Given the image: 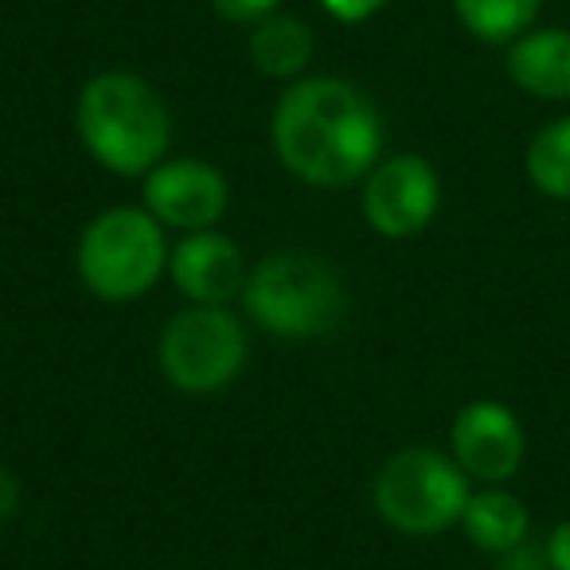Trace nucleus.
I'll return each mask as SVG.
<instances>
[{
	"label": "nucleus",
	"mask_w": 570,
	"mask_h": 570,
	"mask_svg": "<svg viewBox=\"0 0 570 570\" xmlns=\"http://www.w3.org/2000/svg\"><path fill=\"white\" fill-rule=\"evenodd\" d=\"M504 71L535 102H570V28L535 24L504 48Z\"/></svg>",
	"instance_id": "obj_11"
},
{
	"label": "nucleus",
	"mask_w": 570,
	"mask_h": 570,
	"mask_svg": "<svg viewBox=\"0 0 570 570\" xmlns=\"http://www.w3.org/2000/svg\"><path fill=\"white\" fill-rule=\"evenodd\" d=\"M453 17L473 40L489 48H508L539 24L543 0H450Z\"/></svg>",
	"instance_id": "obj_14"
},
{
	"label": "nucleus",
	"mask_w": 570,
	"mask_h": 570,
	"mask_svg": "<svg viewBox=\"0 0 570 570\" xmlns=\"http://www.w3.org/2000/svg\"><path fill=\"white\" fill-rule=\"evenodd\" d=\"M543 554H547V567L551 570H570V515L547 531Z\"/></svg>",
	"instance_id": "obj_18"
},
{
	"label": "nucleus",
	"mask_w": 570,
	"mask_h": 570,
	"mask_svg": "<svg viewBox=\"0 0 570 570\" xmlns=\"http://www.w3.org/2000/svg\"><path fill=\"white\" fill-rule=\"evenodd\" d=\"M465 539L484 554H508L528 543L531 535V512L508 484H481L469 497L465 515H461Z\"/></svg>",
	"instance_id": "obj_12"
},
{
	"label": "nucleus",
	"mask_w": 570,
	"mask_h": 570,
	"mask_svg": "<svg viewBox=\"0 0 570 570\" xmlns=\"http://www.w3.org/2000/svg\"><path fill=\"white\" fill-rule=\"evenodd\" d=\"M145 212L160 223V227H176L184 235L191 230H212L223 219L230 204L227 176L215 165L196 157H176L160 160L141 184Z\"/></svg>",
	"instance_id": "obj_9"
},
{
	"label": "nucleus",
	"mask_w": 570,
	"mask_h": 570,
	"mask_svg": "<svg viewBox=\"0 0 570 570\" xmlns=\"http://www.w3.org/2000/svg\"><path fill=\"white\" fill-rule=\"evenodd\" d=\"M391 0H321V9L341 24H364V20L380 17Z\"/></svg>",
	"instance_id": "obj_17"
},
{
	"label": "nucleus",
	"mask_w": 570,
	"mask_h": 570,
	"mask_svg": "<svg viewBox=\"0 0 570 570\" xmlns=\"http://www.w3.org/2000/svg\"><path fill=\"white\" fill-rule=\"evenodd\" d=\"M243 302L266 333L285 341H309L341 325L348 313V289L341 269L321 254L277 250L250 269Z\"/></svg>",
	"instance_id": "obj_3"
},
{
	"label": "nucleus",
	"mask_w": 570,
	"mask_h": 570,
	"mask_svg": "<svg viewBox=\"0 0 570 570\" xmlns=\"http://www.w3.org/2000/svg\"><path fill=\"white\" fill-rule=\"evenodd\" d=\"M450 458L476 484H512L528 458L520 414L500 399H473L453 414Z\"/></svg>",
	"instance_id": "obj_8"
},
{
	"label": "nucleus",
	"mask_w": 570,
	"mask_h": 570,
	"mask_svg": "<svg viewBox=\"0 0 570 570\" xmlns=\"http://www.w3.org/2000/svg\"><path fill=\"white\" fill-rule=\"evenodd\" d=\"M282 0H212V9L230 24H258V20L274 17Z\"/></svg>",
	"instance_id": "obj_16"
},
{
	"label": "nucleus",
	"mask_w": 570,
	"mask_h": 570,
	"mask_svg": "<svg viewBox=\"0 0 570 570\" xmlns=\"http://www.w3.org/2000/svg\"><path fill=\"white\" fill-rule=\"evenodd\" d=\"M75 129L82 149L114 176H149L173 145L165 98L126 71H102L82 87Z\"/></svg>",
	"instance_id": "obj_2"
},
{
	"label": "nucleus",
	"mask_w": 570,
	"mask_h": 570,
	"mask_svg": "<svg viewBox=\"0 0 570 570\" xmlns=\"http://www.w3.org/2000/svg\"><path fill=\"white\" fill-rule=\"evenodd\" d=\"M473 497V481L442 450L411 445L391 453L372 484V504L387 528L411 539H434L458 528L465 504Z\"/></svg>",
	"instance_id": "obj_4"
},
{
	"label": "nucleus",
	"mask_w": 570,
	"mask_h": 570,
	"mask_svg": "<svg viewBox=\"0 0 570 570\" xmlns=\"http://www.w3.org/2000/svg\"><path fill=\"white\" fill-rule=\"evenodd\" d=\"M497 570H551V567H547L543 547L523 543V547H515V551L500 554V567Z\"/></svg>",
	"instance_id": "obj_19"
},
{
	"label": "nucleus",
	"mask_w": 570,
	"mask_h": 570,
	"mask_svg": "<svg viewBox=\"0 0 570 570\" xmlns=\"http://www.w3.org/2000/svg\"><path fill=\"white\" fill-rule=\"evenodd\" d=\"M79 277L102 302H137L168 266L160 223L145 207H110L87 223L79 238Z\"/></svg>",
	"instance_id": "obj_5"
},
{
	"label": "nucleus",
	"mask_w": 570,
	"mask_h": 570,
	"mask_svg": "<svg viewBox=\"0 0 570 570\" xmlns=\"http://www.w3.org/2000/svg\"><path fill=\"white\" fill-rule=\"evenodd\" d=\"M274 153L297 180L344 188L367 180L383 153V118L348 79L317 75L285 90L269 121Z\"/></svg>",
	"instance_id": "obj_1"
},
{
	"label": "nucleus",
	"mask_w": 570,
	"mask_h": 570,
	"mask_svg": "<svg viewBox=\"0 0 570 570\" xmlns=\"http://www.w3.org/2000/svg\"><path fill=\"white\" fill-rule=\"evenodd\" d=\"M20 504V476L9 465H0V523L9 520Z\"/></svg>",
	"instance_id": "obj_20"
},
{
	"label": "nucleus",
	"mask_w": 570,
	"mask_h": 570,
	"mask_svg": "<svg viewBox=\"0 0 570 570\" xmlns=\"http://www.w3.org/2000/svg\"><path fill=\"white\" fill-rule=\"evenodd\" d=\"M168 274L191 305H227L246 289V258L219 230H191L168 250Z\"/></svg>",
	"instance_id": "obj_10"
},
{
	"label": "nucleus",
	"mask_w": 570,
	"mask_h": 570,
	"mask_svg": "<svg viewBox=\"0 0 570 570\" xmlns=\"http://www.w3.org/2000/svg\"><path fill=\"white\" fill-rule=\"evenodd\" d=\"M442 207V176L422 153H399L367 173L360 212L383 238H414Z\"/></svg>",
	"instance_id": "obj_7"
},
{
	"label": "nucleus",
	"mask_w": 570,
	"mask_h": 570,
	"mask_svg": "<svg viewBox=\"0 0 570 570\" xmlns=\"http://www.w3.org/2000/svg\"><path fill=\"white\" fill-rule=\"evenodd\" d=\"M160 372L184 395H215L246 367V328L227 305H191L160 333Z\"/></svg>",
	"instance_id": "obj_6"
},
{
	"label": "nucleus",
	"mask_w": 570,
	"mask_h": 570,
	"mask_svg": "<svg viewBox=\"0 0 570 570\" xmlns=\"http://www.w3.org/2000/svg\"><path fill=\"white\" fill-rule=\"evenodd\" d=\"M246 48H250V63L266 79H297L313 59V32L297 17L274 12L254 24Z\"/></svg>",
	"instance_id": "obj_13"
},
{
	"label": "nucleus",
	"mask_w": 570,
	"mask_h": 570,
	"mask_svg": "<svg viewBox=\"0 0 570 570\" xmlns=\"http://www.w3.org/2000/svg\"><path fill=\"white\" fill-rule=\"evenodd\" d=\"M523 173L543 199L570 204V114L531 134L528 153H523Z\"/></svg>",
	"instance_id": "obj_15"
}]
</instances>
